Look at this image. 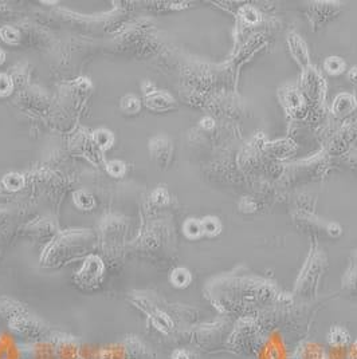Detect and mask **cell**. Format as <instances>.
Masks as SVG:
<instances>
[{"label": "cell", "mask_w": 357, "mask_h": 359, "mask_svg": "<svg viewBox=\"0 0 357 359\" xmlns=\"http://www.w3.org/2000/svg\"><path fill=\"white\" fill-rule=\"evenodd\" d=\"M289 43H290L291 47V54H293V56L295 58V61H297L302 67H306L309 59L305 43H304L297 35H291L290 39H289Z\"/></svg>", "instance_id": "obj_1"}, {"label": "cell", "mask_w": 357, "mask_h": 359, "mask_svg": "<svg viewBox=\"0 0 357 359\" xmlns=\"http://www.w3.org/2000/svg\"><path fill=\"white\" fill-rule=\"evenodd\" d=\"M339 10V4L334 3H316L310 7V15L316 21H324L326 17H332Z\"/></svg>", "instance_id": "obj_2"}, {"label": "cell", "mask_w": 357, "mask_h": 359, "mask_svg": "<svg viewBox=\"0 0 357 359\" xmlns=\"http://www.w3.org/2000/svg\"><path fill=\"white\" fill-rule=\"evenodd\" d=\"M354 109V101L350 95L347 94H341L337 97V99L334 101V113H337L339 115H345L349 114L350 111Z\"/></svg>", "instance_id": "obj_3"}, {"label": "cell", "mask_w": 357, "mask_h": 359, "mask_svg": "<svg viewBox=\"0 0 357 359\" xmlns=\"http://www.w3.org/2000/svg\"><path fill=\"white\" fill-rule=\"evenodd\" d=\"M172 104H174V99L170 95H166V94H156V95L148 98V106L157 109V110L170 109L172 106Z\"/></svg>", "instance_id": "obj_4"}, {"label": "cell", "mask_w": 357, "mask_h": 359, "mask_svg": "<svg viewBox=\"0 0 357 359\" xmlns=\"http://www.w3.org/2000/svg\"><path fill=\"white\" fill-rule=\"evenodd\" d=\"M184 233L188 236L190 238H196L204 233L203 232V225H201V221H196L194 218L188 220L185 224H184Z\"/></svg>", "instance_id": "obj_5"}, {"label": "cell", "mask_w": 357, "mask_h": 359, "mask_svg": "<svg viewBox=\"0 0 357 359\" xmlns=\"http://www.w3.org/2000/svg\"><path fill=\"white\" fill-rule=\"evenodd\" d=\"M325 69L329 74H340L345 69V63L340 58H329L325 62Z\"/></svg>", "instance_id": "obj_6"}, {"label": "cell", "mask_w": 357, "mask_h": 359, "mask_svg": "<svg viewBox=\"0 0 357 359\" xmlns=\"http://www.w3.org/2000/svg\"><path fill=\"white\" fill-rule=\"evenodd\" d=\"M190 280H191V276H190V272H188L187 269L179 268L172 273V282L177 287L187 286L190 283Z\"/></svg>", "instance_id": "obj_7"}, {"label": "cell", "mask_w": 357, "mask_h": 359, "mask_svg": "<svg viewBox=\"0 0 357 359\" xmlns=\"http://www.w3.org/2000/svg\"><path fill=\"white\" fill-rule=\"evenodd\" d=\"M94 138H96L97 145L101 146V148H109V146L111 145V142H113V135H111V133L108 130H105V129L98 130L97 133H96V135H94Z\"/></svg>", "instance_id": "obj_8"}, {"label": "cell", "mask_w": 357, "mask_h": 359, "mask_svg": "<svg viewBox=\"0 0 357 359\" xmlns=\"http://www.w3.org/2000/svg\"><path fill=\"white\" fill-rule=\"evenodd\" d=\"M201 225H203V232L208 233V235H216L220 231V224L216 218H205L201 221Z\"/></svg>", "instance_id": "obj_9"}, {"label": "cell", "mask_w": 357, "mask_h": 359, "mask_svg": "<svg viewBox=\"0 0 357 359\" xmlns=\"http://www.w3.org/2000/svg\"><path fill=\"white\" fill-rule=\"evenodd\" d=\"M4 184H6V187H7L8 189L16 190L23 187V178H22L19 174H16V173H11V174L6 176Z\"/></svg>", "instance_id": "obj_10"}, {"label": "cell", "mask_w": 357, "mask_h": 359, "mask_svg": "<svg viewBox=\"0 0 357 359\" xmlns=\"http://www.w3.org/2000/svg\"><path fill=\"white\" fill-rule=\"evenodd\" d=\"M76 203L77 205H80L81 208H91L94 205L93 197L86 192H78L76 194Z\"/></svg>", "instance_id": "obj_11"}, {"label": "cell", "mask_w": 357, "mask_h": 359, "mask_svg": "<svg viewBox=\"0 0 357 359\" xmlns=\"http://www.w3.org/2000/svg\"><path fill=\"white\" fill-rule=\"evenodd\" d=\"M122 107L129 113H136L140 109V102L137 101V98L129 95V97H125L122 99Z\"/></svg>", "instance_id": "obj_12"}, {"label": "cell", "mask_w": 357, "mask_h": 359, "mask_svg": "<svg viewBox=\"0 0 357 359\" xmlns=\"http://www.w3.org/2000/svg\"><path fill=\"white\" fill-rule=\"evenodd\" d=\"M108 172L110 173L111 176L120 177L124 174L125 165L121 161H111V163L108 164Z\"/></svg>", "instance_id": "obj_13"}, {"label": "cell", "mask_w": 357, "mask_h": 359, "mask_svg": "<svg viewBox=\"0 0 357 359\" xmlns=\"http://www.w3.org/2000/svg\"><path fill=\"white\" fill-rule=\"evenodd\" d=\"M2 36L8 43H15V42L19 41V32L16 30H14V28H4L3 31H2Z\"/></svg>", "instance_id": "obj_14"}, {"label": "cell", "mask_w": 357, "mask_h": 359, "mask_svg": "<svg viewBox=\"0 0 357 359\" xmlns=\"http://www.w3.org/2000/svg\"><path fill=\"white\" fill-rule=\"evenodd\" d=\"M12 83L7 75L0 74V94H8L11 91Z\"/></svg>", "instance_id": "obj_15"}, {"label": "cell", "mask_w": 357, "mask_h": 359, "mask_svg": "<svg viewBox=\"0 0 357 359\" xmlns=\"http://www.w3.org/2000/svg\"><path fill=\"white\" fill-rule=\"evenodd\" d=\"M290 150H291V146L282 145L281 148V146H279V142L273 145V153H274L277 157H286V155L290 153Z\"/></svg>", "instance_id": "obj_16"}, {"label": "cell", "mask_w": 357, "mask_h": 359, "mask_svg": "<svg viewBox=\"0 0 357 359\" xmlns=\"http://www.w3.org/2000/svg\"><path fill=\"white\" fill-rule=\"evenodd\" d=\"M201 126L205 129H211L214 128V121H212L211 118H204L203 121H201Z\"/></svg>", "instance_id": "obj_17"}, {"label": "cell", "mask_w": 357, "mask_h": 359, "mask_svg": "<svg viewBox=\"0 0 357 359\" xmlns=\"http://www.w3.org/2000/svg\"><path fill=\"white\" fill-rule=\"evenodd\" d=\"M3 61H4V54L2 51H0V63L3 62Z\"/></svg>", "instance_id": "obj_18"}]
</instances>
